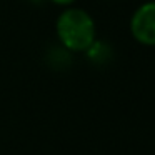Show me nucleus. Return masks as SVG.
I'll list each match as a JSON object with an SVG mask.
<instances>
[{"instance_id":"f257e3e1","label":"nucleus","mask_w":155,"mask_h":155,"mask_svg":"<svg viewBox=\"0 0 155 155\" xmlns=\"http://www.w3.org/2000/svg\"><path fill=\"white\" fill-rule=\"evenodd\" d=\"M57 35L65 48L87 52L95 42V22L82 8H67L57 18Z\"/></svg>"},{"instance_id":"f03ea898","label":"nucleus","mask_w":155,"mask_h":155,"mask_svg":"<svg viewBox=\"0 0 155 155\" xmlns=\"http://www.w3.org/2000/svg\"><path fill=\"white\" fill-rule=\"evenodd\" d=\"M130 30L137 42L143 45H155V0L142 4L134 12Z\"/></svg>"},{"instance_id":"7ed1b4c3","label":"nucleus","mask_w":155,"mask_h":155,"mask_svg":"<svg viewBox=\"0 0 155 155\" xmlns=\"http://www.w3.org/2000/svg\"><path fill=\"white\" fill-rule=\"evenodd\" d=\"M87 54H88V58L92 62H95V64H104V62H107L112 57V48L107 44H104V42H94L90 45V48L87 50Z\"/></svg>"},{"instance_id":"20e7f679","label":"nucleus","mask_w":155,"mask_h":155,"mask_svg":"<svg viewBox=\"0 0 155 155\" xmlns=\"http://www.w3.org/2000/svg\"><path fill=\"white\" fill-rule=\"evenodd\" d=\"M50 2H54V4H57V5H70L75 0H50Z\"/></svg>"}]
</instances>
